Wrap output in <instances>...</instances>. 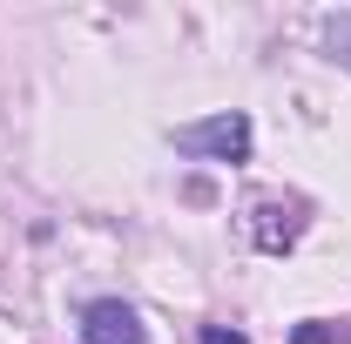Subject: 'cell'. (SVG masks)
I'll return each mask as SVG.
<instances>
[{
    "mask_svg": "<svg viewBox=\"0 0 351 344\" xmlns=\"http://www.w3.org/2000/svg\"><path fill=\"white\" fill-rule=\"evenodd\" d=\"M82 344H149V331L122 297H101L82 310Z\"/></svg>",
    "mask_w": 351,
    "mask_h": 344,
    "instance_id": "2",
    "label": "cell"
},
{
    "mask_svg": "<svg viewBox=\"0 0 351 344\" xmlns=\"http://www.w3.org/2000/svg\"><path fill=\"white\" fill-rule=\"evenodd\" d=\"M263 223H257V243L263 250H284V243H298V210H277V203H263Z\"/></svg>",
    "mask_w": 351,
    "mask_h": 344,
    "instance_id": "3",
    "label": "cell"
},
{
    "mask_svg": "<svg viewBox=\"0 0 351 344\" xmlns=\"http://www.w3.org/2000/svg\"><path fill=\"white\" fill-rule=\"evenodd\" d=\"M291 344H338V324H298Z\"/></svg>",
    "mask_w": 351,
    "mask_h": 344,
    "instance_id": "5",
    "label": "cell"
},
{
    "mask_svg": "<svg viewBox=\"0 0 351 344\" xmlns=\"http://www.w3.org/2000/svg\"><path fill=\"white\" fill-rule=\"evenodd\" d=\"M169 142H176V156H196V162H243L250 156V115L243 108H217L203 122H182Z\"/></svg>",
    "mask_w": 351,
    "mask_h": 344,
    "instance_id": "1",
    "label": "cell"
},
{
    "mask_svg": "<svg viewBox=\"0 0 351 344\" xmlns=\"http://www.w3.org/2000/svg\"><path fill=\"white\" fill-rule=\"evenodd\" d=\"M203 344H243V338H237V331H223V324H210V331H203Z\"/></svg>",
    "mask_w": 351,
    "mask_h": 344,
    "instance_id": "6",
    "label": "cell"
},
{
    "mask_svg": "<svg viewBox=\"0 0 351 344\" xmlns=\"http://www.w3.org/2000/svg\"><path fill=\"white\" fill-rule=\"evenodd\" d=\"M324 41H331V54L351 68V14H338V21H324Z\"/></svg>",
    "mask_w": 351,
    "mask_h": 344,
    "instance_id": "4",
    "label": "cell"
}]
</instances>
